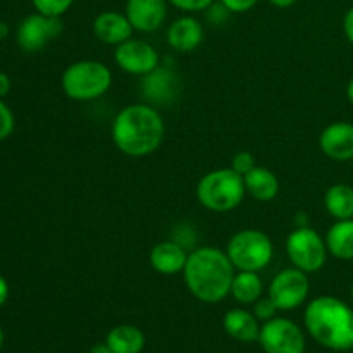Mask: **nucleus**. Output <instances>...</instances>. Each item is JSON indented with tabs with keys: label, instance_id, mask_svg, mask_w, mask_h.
Instances as JSON below:
<instances>
[{
	"label": "nucleus",
	"instance_id": "1a4fd4ad",
	"mask_svg": "<svg viewBox=\"0 0 353 353\" xmlns=\"http://www.w3.org/2000/svg\"><path fill=\"white\" fill-rule=\"evenodd\" d=\"M310 292L307 272L296 268L283 269L272 278L268 296L276 303L279 310H293L302 305Z\"/></svg>",
	"mask_w": 353,
	"mask_h": 353
},
{
	"label": "nucleus",
	"instance_id": "c9c22d12",
	"mask_svg": "<svg viewBox=\"0 0 353 353\" xmlns=\"http://www.w3.org/2000/svg\"><path fill=\"white\" fill-rule=\"evenodd\" d=\"M6 34H7L6 23H0V38H6Z\"/></svg>",
	"mask_w": 353,
	"mask_h": 353
},
{
	"label": "nucleus",
	"instance_id": "f03ea898",
	"mask_svg": "<svg viewBox=\"0 0 353 353\" xmlns=\"http://www.w3.org/2000/svg\"><path fill=\"white\" fill-rule=\"evenodd\" d=\"M236 269L231 264L226 250L216 247H200L188 254L183 279L188 292L196 300L217 303L231 293Z\"/></svg>",
	"mask_w": 353,
	"mask_h": 353
},
{
	"label": "nucleus",
	"instance_id": "aec40b11",
	"mask_svg": "<svg viewBox=\"0 0 353 353\" xmlns=\"http://www.w3.org/2000/svg\"><path fill=\"white\" fill-rule=\"evenodd\" d=\"M327 252L338 261H353V219L336 221L326 234Z\"/></svg>",
	"mask_w": 353,
	"mask_h": 353
},
{
	"label": "nucleus",
	"instance_id": "c85d7f7f",
	"mask_svg": "<svg viewBox=\"0 0 353 353\" xmlns=\"http://www.w3.org/2000/svg\"><path fill=\"white\" fill-rule=\"evenodd\" d=\"M259 0H221L224 7H226L230 12L234 14H241V12H247V10L254 9L257 6Z\"/></svg>",
	"mask_w": 353,
	"mask_h": 353
},
{
	"label": "nucleus",
	"instance_id": "393cba45",
	"mask_svg": "<svg viewBox=\"0 0 353 353\" xmlns=\"http://www.w3.org/2000/svg\"><path fill=\"white\" fill-rule=\"evenodd\" d=\"M14 126H16V121H14L12 110L7 107L3 99H0V141L12 134Z\"/></svg>",
	"mask_w": 353,
	"mask_h": 353
},
{
	"label": "nucleus",
	"instance_id": "4468645a",
	"mask_svg": "<svg viewBox=\"0 0 353 353\" xmlns=\"http://www.w3.org/2000/svg\"><path fill=\"white\" fill-rule=\"evenodd\" d=\"M92 28L97 40L105 45H114V47L133 38L134 31V28L131 26L126 14L117 12V10L100 12L95 17V21H93Z\"/></svg>",
	"mask_w": 353,
	"mask_h": 353
},
{
	"label": "nucleus",
	"instance_id": "cd10ccee",
	"mask_svg": "<svg viewBox=\"0 0 353 353\" xmlns=\"http://www.w3.org/2000/svg\"><path fill=\"white\" fill-rule=\"evenodd\" d=\"M169 2L185 12H200V10L209 9L214 0H169Z\"/></svg>",
	"mask_w": 353,
	"mask_h": 353
},
{
	"label": "nucleus",
	"instance_id": "0eeeda50",
	"mask_svg": "<svg viewBox=\"0 0 353 353\" xmlns=\"http://www.w3.org/2000/svg\"><path fill=\"white\" fill-rule=\"evenodd\" d=\"M286 254L293 268L312 274L324 268L330 252L326 240L317 231L309 226H299L286 238Z\"/></svg>",
	"mask_w": 353,
	"mask_h": 353
},
{
	"label": "nucleus",
	"instance_id": "b1692460",
	"mask_svg": "<svg viewBox=\"0 0 353 353\" xmlns=\"http://www.w3.org/2000/svg\"><path fill=\"white\" fill-rule=\"evenodd\" d=\"M37 9V12L45 14V16L61 17L62 14L68 12L74 0H31Z\"/></svg>",
	"mask_w": 353,
	"mask_h": 353
},
{
	"label": "nucleus",
	"instance_id": "4be33fe9",
	"mask_svg": "<svg viewBox=\"0 0 353 353\" xmlns=\"http://www.w3.org/2000/svg\"><path fill=\"white\" fill-rule=\"evenodd\" d=\"M324 207L336 221L353 219V186L336 183L324 193Z\"/></svg>",
	"mask_w": 353,
	"mask_h": 353
},
{
	"label": "nucleus",
	"instance_id": "39448f33",
	"mask_svg": "<svg viewBox=\"0 0 353 353\" xmlns=\"http://www.w3.org/2000/svg\"><path fill=\"white\" fill-rule=\"evenodd\" d=\"M65 97L76 102H88L100 99L112 85V72L109 65L100 61H76L65 68L61 78Z\"/></svg>",
	"mask_w": 353,
	"mask_h": 353
},
{
	"label": "nucleus",
	"instance_id": "e433bc0d",
	"mask_svg": "<svg viewBox=\"0 0 353 353\" xmlns=\"http://www.w3.org/2000/svg\"><path fill=\"white\" fill-rule=\"evenodd\" d=\"M2 343H3V331L2 327H0V348H2Z\"/></svg>",
	"mask_w": 353,
	"mask_h": 353
},
{
	"label": "nucleus",
	"instance_id": "7ed1b4c3",
	"mask_svg": "<svg viewBox=\"0 0 353 353\" xmlns=\"http://www.w3.org/2000/svg\"><path fill=\"white\" fill-rule=\"evenodd\" d=\"M303 321L310 336L323 347L336 352L353 348V309L338 296L310 300Z\"/></svg>",
	"mask_w": 353,
	"mask_h": 353
},
{
	"label": "nucleus",
	"instance_id": "a211bd4d",
	"mask_svg": "<svg viewBox=\"0 0 353 353\" xmlns=\"http://www.w3.org/2000/svg\"><path fill=\"white\" fill-rule=\"evenodd\" d=\"M261 321L255 317L254 312L245 309H231L224 316V330L233 340L241 343H252L259 341L261 334Z\"/></svg>",
	"mask_w": 353,
	"mask_h": 353
},
{
	"label": "nucleus",
	"instance_id": "4c0bfd02",
	"mask_svg": "<svg viewBox=\"0 0 353 353\" xmlns=\"http://www.w3.org/2000/svg\"><path fill=\"white\" fill-rule=\"evenodd\" d=\"M350 296H352V302H353V283H352V288H350Z\"/></svg>",
	"mask_w": 353,
	"mask_h": 353
},
{
	"label": "nucleus",
	"instance_id": "f704fd0d",
	"mask_svg": "<svg viewBox=\"0 0 353 353\" xmlns=\"http://www.w3.org/2000/svg\"><path fill=\"white\" fill-rule=\"evenodd\" d=\"M347 99L350 100V103L353 105V78L350 79V83H348L347 86Z\"/></svg>",
	"mask_w": 353,
	"mask_h": 353
},
{
	"label": "nucleus",
	"instance_id": "a878e982",
	"mask_svg": "<svg viewBox=\"0 0 353 353\" xmlns=\"http://www.w3.org/2000/svg\"><path fill=\"white\" fill-rule=\"evenodd\" d=\"M278 307H276V303L272 302L269 296H265V299H259L257 302L254 303V314L255 317H257L259 321H262V323H265V321H271L276 317V312H278Z\"/></svg>",
	"mask_w": 353,
	"mask_h": 353
},
{
	"label": "nucleus",
	"instance_id": "ddd939ff",
	"mask_svg": "<svg viewBox=\"0 0 353 353\" xmlns=\"http://www.w3.org/2000/svg\"><path fill=\"white\" fill-rule=\"evenodd\" d=\"M319 147L326 157L336 162H347L353 159V124L347 121H336L323 130L319 137Z\"/></svg>",
	"mask_w": 353,
	"mask_h": 353
},
{
	"label": "nucleus",
	"instance_id": "5701e85b",
	"mask_svg": "<svg viewBox=\"0 0 353 353\" xmlns=\"http://www.w3.org/2000/svg\"><path fill=\"white\" fill-rule=\"evenodd\" d=\"M264 292V285L259 276V272L252 271H238L233 278L231 293L233 299L241 305H254Z\"/></svg>",
	"mask_w": 353,
	"mask_h": 353
},
{
	"label": "nucleus",
	"instance_id": "72a5a7b5",
	"mask_svg": "<svg viewBox=\"0 0 353 353\" xmlns=\"http://www.w3.org/2000/svg\"><path fill=\"white\" fill-rule=\"evenodd\" d=\"M90 353H114V352L107 347V343H103V345H97V347H93Z\"/></svg>",
	"mask_w": 353,
	"mask_h": 353
},
{
	"label": "nucleus",
	"instance_id": "20e7f679",
	"mask_svg": "<svg viewBox=\"0 0 353 353\" xmlns=\"http://www.w3.org/2000/svg\"><path fill=\"white\" fill-rule=\"evenodd\" d=\"M247 195L243 176L231 168L214 169L200 178L196 199L200 205L212 212H230L243 202Z\"/></svg>",
	"mask_w": 353,
	"mask_h": 353
},
{
	"label": "nucleus",
	"instance_id": "9b49d317",
	"mask_svg": "<svg viewBox=\"0 0 353 353\" xmlns=\"http://www.w3.org/2000/svg\"><path fill=\"white\" fill-rule=\"evenodd\" d=\"M114 61L123 71L134 76H145L161 65V57L154 45L137 38H130L117 45L114 50Z\"/></svg>",
	"mask_w": 353,
	"mask_h": 353
},
{
	"label": "nucleus",
	"instance_id": "c756f323",
	"mask_svg": "<svg viewBox=\"0 0 353 353\" xmlns=\"http://www.w3.org/2000/svg\"><path fill=\"white\" fill-rule=\"evenodd\" d=\"M343 31H345V37H347V40L353 45V7H350V9L347 10V14H345Z\"/></svg>",
	"mask_w": 353,
	"mask_h": 353
},
{
	"label": "nucleus",
	"instance_id": "2eb2a0df",
	"mask_svg": "<svg viewBox=\"0 0 353 353\" xmlns=\"http://www.w3.org/2000/svg\"><path fill=\"white\" fill-rule=\"evenodd\" d=\"M141 92L150 103H169L178 97L179 78L172 69L161 68L143 76Z\"/></svg>",
	"mask_w": 353,
	"mask_h": 353
},
{
	"label": "nucleus",
	"instance_id": "412c9836",
	"mask_svg": "<svg viewBox=\"0 0 353 353\" xmlns=\"http://www.w3.org/2000/svg\"><path fill=\"white\" fill-rule=\"evenodd\" d=\"M105 343L114 353H140L145 347V334L140 327L121 324L109 331Z\"/></svg>",
	"mask_w": 353,
	"mask_h": 353
},
{
	"label": "nucleus",
	"instance_id": "6ab92c4d",
	"mask_svg": "<svg viewBox=\"0 0 353 353\" xmlns=\"http://www.w3.org/2000/svg\"><path fill=\"white\" fill-rule=\"evenodd\" d=\"M245 188L248 195L261 202H271L279 193V181L274 172L262 165H255L250 172L243 176Z\"/></svg>",
	"mask_w": 353,
	"mask_h": 353
},
{
	"label": "nucleus",
	"instance_id": "2f4dec72",
	"mask_svg": "<svg viewBox=\"0 0 353 353\" xmlns=\"http://www.w3.org/2000/svg\"><path fill=\"white\" fill-rule=\"evenodd\" d=\"M9 299V283L3 276H0V307L7 302Z\"/></svg>",
	"mask_w": 353,
	"mask_h": 353
},
{
	"label": "nucleus",
	"instance_id": "6e6552de",
	"mask_svg": "<svg viewBox=\"0 0 353 353\" xmlns=\"http://www.w3.org/2000/svg\"><path fill=\"white\" fill-rule=\"evenodd\" d=\"M259 343L265 353H303L305 336L300 326L286 317H274L261 326Z\"/></svg>",
	"mask_w": 353,
	"mask_h": 353
},
{
	"label": "nucleus",
	"instance_id": "423d86ee",
	"mask_svg": "<svg viewBox=\"0 0 353 353\" xmlns=\"http://www.w3.org/2000/svg\"><path fill=\"white\" fill-rule=\"evenodd\" d=\"M226 254L236 271L259 272L271 264L274 245L264 231L241 230L230 238Z\"/></svg>",
	"mask_w": 353,
	"mask_h": 353
},
{
	"label": "nucleus",
	"instance_id": "473e14b6",
	"mask_svg": "<svg viewBox=\"0 0 353 353\" xmlns=\"http://www.w3.org/2000/svg\"><path fill=\"white\" fill-rule=\"evenodd\" d=\"M269 2H271L272 6H276V7H281V9H285V7H290V6H293V3H295L296 0H269Z\"/></svg>",
	"mask_w": 353,
	"mask_h": 353
},
{
	"label": "nucleus",
	"instance_id": "7c9ffc66",
	"mask_svg": "<svg viewBox=\"0 0 353 353\" xmlns=\"http://www.w3.org/2000/svg\"><path fill=\"white\" fill-rule=\"evenodd\" d=\"M10 78L6 72H0V99L7 97V93L10 92Z\"/></svg>",
	"mask_w": 353,
	"mask_h": 353
},
{
	"label": "nucleus",
	"instance_id": "f8f14e48",
	"mask_svg": "<svg viewBox=\"0 0 353 353\" xmlns=\"http://www.w3.org/2000/svg\"><path fill=\"white\" fill-rule=\"evenodd\" d=\"M169 0H128L126 16L134 31L154 33L164 24Z\"/></svg>",
	"mask_w": 353,
	"mask_h": 353
},
{
	"label": "nucleus",
	"instance_id": "9d476101",
	"mask_svg": "<svg viewBox=\"0 0 353 353\" xmlns=\"http://www.w3.org/2000/svg\"><path fill=\"white\" fill-rule=\"evenodd\" d=\"M64 24L61 17L45 16V14L34 12L24 17L17 26V45L24 52H40L47 47L50 41L61 37Z\"/></svg>",
	"mask_w": 353,
	"mask_h": 353
},
{
	"label": "nucleus",
	"instance_id": "dca6fc26",
	"mask_svg": "<svg viewBox=\"0 0 353 353\" xmlns=\"http://www.w3.org/2000/svg\"><path fill=\"white\" fill-rule=\"evenodd\" d=\"M203 41V26L196 17L181 16L168 28V43L176 52H193Z\"/></svg>",
	"mask_w": 353,
	"mask_h": 353
},
{
	"label": "nucleus",
	"instance_id": "f257e3e1",
	"mask_svg": "<svg viewBox=\"0 0 353 353\" xmlns=\"http://www.w3.org/2000/svg\"><path fill=\"white\" fill-rule=\"evenodd\" d=\"M112 141L130 157H145L157 150L164 141L165 124L152 103H131L114 117Z\"/></svg>",
	"mask_w": 353,
	"mask_h": 353
},
{
	"label": "nucleus",
	"instance_id": "bb28decb",
	"mask_svg": "<svg viewBox=\"0 0 353 353\" xmlns=\"http://www.w3.org/2000/svg\"><path fill=\"white\" fill-rule=\"evenodd\" d=\"M255 157L250 154V152L243 150V152H238L236 155L233 157V161H231V165L230 168L233 169V171H236L238 174L245 176L247 172H250L252 169L255 168Z\"/></svg>",
	"mask_w": 353,
	"mask_h": 353
},
{
	"label": "nucleus",
	"instance_id": "f3484780",
	"mask_svg": "<svg viewBox=\"0 0 353 353\" xmlns=\"http://www.w3.org/2000/svg\"><path fill=\"white\" fill-rule=\"evenodd\" d=\"M148 261H150L154 271H157L159 274L174 276L179 272L183 274V269L188 261V254L178 241H159L152 247Z\"/></svg>",
	"mask_w": 353,
	"mask_h": 353
}]
</instances>
